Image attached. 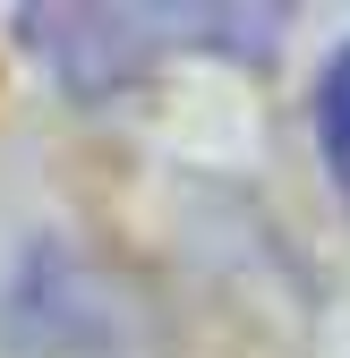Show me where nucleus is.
<instances>
[{"instance_id": "f257e3e1", "label": "nucleus", "mask_w": 350, "mask_h": 358, "mask_svg": "<svg viewBox=\"0 0 350 358\" xmlns=\"http://www.w3.org/2000/svg\"><path fill=\"white\" fill-rule=\"evenodd\" d=\"M282 9H146V0H128V9H18V34L26 52L52 69L77 103H103L120 85H137L154 60L171 52H223V60H274L282 52Z\"/></svg>"}, {"instance_id": "f03ea898", "label": "nucleus", "mask_w": 350, "mask_h": 358, "mask_svg": "<svg viewBox=\"0 0 350 358\" xmlns=\"http://www.w3.org/2000/svg\"><path fill=\"white\" fill-rule=\"evenodd\" d=\"M316 145H325L333 188L350 196V52H333V69H325V85H316Z\"/></svg>"}]
</instances>
